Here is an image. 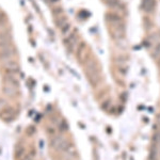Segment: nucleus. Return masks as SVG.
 Returning a JSON list of instances; mask_svg holds the SVG:
<instances>
[{
    "mask_svg": "<svg viewBox=\"0 0 160 160\" xmlns=\"http://www.w3.org/2000/svg\"><path fill=\"white\" fill-rule=\"evenodd\" d=\"M15 56V49L12 43H3L0 44V60L8 61L12 60Z\"/></svg>",
    "mask_w": 160,
    "mask_h": 160,
    "instance_id": "nucleus-1",
    "label": "nucleus"
},
{
    "mask_svg": "<svg viewBox=\"0 0 160 160\" xmlns=\"http://www.w3.org/2000/svg\"><path fill=\"white\" fill-rule=\"evenodd\" d=\"M3 68L9 72H13V73H17L19 71V65L17 61L15 60H8L3 62Z\"/></svg>",
    "mask_w": 160,
    "mask_h": 160,
    "instance_id": "nucleus-2",
    "label": "nucleus"
},
{
    "mask_svg": "<svg viewBox=\"0 0 160 160\" xmlns=\"http://www.w3.org/2000/svg\"><path fill=\"white\" fill-rule=\"evenodd\" d=\"M3 43H12V34L10 31H3L0 32V44Z\"/></svg>",
    "mask_w": 160,
    "mask_h": 160,
    "instance_id": "nucleus-3",
    "label": "nucleus"
},
{
    "mask_svg": "<svg viewBox=\"0 0 160 160\" xmlns=\"http://www.w3.org/2000/svg\"><path fill=\"white\" fill-rule=\"evenodd\" d=\"M17 89L18 88H15V87H12V86H8V84H6V87H4V93L8 95V96H14L15 93H16Z\"/></svg>",
    "mask_w": 160,
    "mask_h": 160,
    "instance_id": "nucleus-4",
    "label": "nucleus"
},
{
    "mask_svg": "<svg viewBox=\"0 0 160 160\" xmlns=\"http://www.w3.org/2000/svg\"><path fill=\"white\" fill-rule=\"evenodd\" d=\"M24 155H25V148L22 145H17L16 148H15V157L17 159H22L24 158Z\"/></svg>",
    "mask_w": 160,
    "mask_h": 160,
    "instance_id": "nucleus-5",
    "label": "nucleus"
},
{
    "mask_svg": "<svg viewBox=\"0 0 160 160\" xmlns=\"http://www.w3.org/2000/svg\"><path fill=\"white\" fill-rule=\"evenodd\" d=\"M7 16L4 15L3 12H0V27L1 26H4L7 24Z\"/></svg>",
    "mask_w": 160,
    "mask_h": 160,
    "instance_id": "nucleus-6",
    "label": "nucleus"
},
{
    "mask_svg": "<svg viewBox=\"0 0 160 160\" xmlns=\"http://www.w3.org/2000/svg\"><path fill=\"white\" fill-rule=\"evenodd\" d=\"M62 33H63V34H66V33H68V31H69V25L68 24H65V25H63L62 26Z\"/></svg>",
    "mask_w": 160,
    "mask_h": 160,
    "instance_id": "nucleus-7",
    "label": "nucleus"
}]
</instances>
